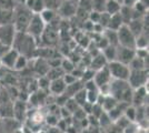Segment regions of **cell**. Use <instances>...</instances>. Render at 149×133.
Segmentation results:
<instances>
[{
    "instance_id": "1",
    "label": "cell",
    "mask_w": 149,
    "mask_h": 133,
    "mask_svg": "<svg viewBox=\"0 0 149 133\" xmlns=\"http://www.w3.org/2000/svg\"><path fill=\"white\" fill-rule=\"evenodd\" d=\"M11 48L18 51L20 54L30 58L31 56H33V52L36 51L37 41L27 32H17Z\"/></svg>"
},
{
    "instance_id": "2",
    "label": "cell",
    "mask_w": 149,
    "mask_h": 133,
    "mask_svg": "<svg viewBox=\"0 0 149 133\" xmlns=\"http://www.w3.org/2000/svg\"><path fill=\"white\" fill-rule=\"evenodd\" d=\"M33 13L22 3L18 2L16 8L13 9V25L17 32H26L27 27L29 25L31 17Z\"/></svg>"
},
{
    "instance_id": "3",
    "label": "cell",
    "mask_w": 149,
    "mask_h": 133,
    "mask_svg": "<svg viewBox=\"0 0 149 133\" xmlns=\"http://www.w3.org/2000/svg\"><path fill=\"white\" fill-rule=\"evenodd\" d=\"M46 28H47V25L41 19V17L39 14H32L26 32L37 41L42 37L44 32L46 31Z\"/></svg>"
},
{
    "instance_id": "4",
    "label": "cell",
    "mask_w": 149,
    "mask_h": 133,
    "mask_svg": "<svg viewBox=\"0 0 149 133\" xmlns=\"http://www.w3.org/2000/svg\"><path fill=\"white\" fill-rule=\"evenodd\" d=\"M107 67L111 74L112 80H120V81H127L129 74H130V68L129 65L124 64L119 61H111L108 62Z\"/></svg>"
},
{
    "instance_id": "5",
    "label": "cell",
    "mask_w": 149,
    "mask_h": 133,
    "mask_svg": "<svg viewBox=\"0 0 149 133\" xmlns=\"http://www.w3.org/2000/svg\"><path fill=\"white\" fill-rule=\"evenodd\" d=\"M117 38H118V45L135 49V40L136 36L131 32L127 25H121L117 30Z\"/></svg>"
},
{
    "instance_id": "6",
    "label": "cell",
    "mask_w": 149,
    "mask_h": 133,
    "mask_svg": "<svg viewBox=\"0 0 149 133\" xmlns=\"http://www.w3.org/2000/svg\"><path fill=\"white\" fill-rule=\"evenodd\" d=\"M127 82L131 89L148 85V70H130Z\"/></svg>"
},
{
    "instance_id": "7",
    "label": "cell",
    "mask_w": 149,
    "mask_h": 133,
    "mask_svg": "<svg viewBox=\"0 0 149 133\" xmlns=\"http://www.w3.org/2000/svg\"><path fill=\"white\" fill-rule=\"evenodd\" d=\"M77 8L78 7L76 2H72L70 0H62L61 5L57 10V14L62 19H71L76 16Z\"/></svg>"
},
{
    "instance_id": "8",
    "label": "cell",
    "mask_w": 149,
    "mask_h": 133,
    "mask_svg": "<svg viewBox=\"0 0 149 133\" xmlns=\"http://www.w3.org/2000/svg\"><path fill=\"white\" fill-rule=\"evenodd\" d=\"M16 34H17V31L13 23L0 25V42L7 44L9 47H13Z\"/></svg>"
},
{
    "instance_id": "9",
    "label": "cell",
    "mask_w": 149,
    "mask_h": 133,
    "mask_svg": "<svg viewBox=\"0 0 149 133\" xmlns=\"http://www.w3.org/2000/svg\"><path fill=\"white\" fill-rule=\"evenodd\" d=\"M147 101H148V85L134 89L132 99H131V104L132 105H135V107L146 105V104H148Z\"/></svg>"
},
{
    "instance_id": "10",
    "label": "cell",
    "mask_w": 149,
    "mask_h": 133,
    "mask_svg": "<svg viewBox=\"0 0 149 133\" xmlns=\"http://www.w3.org/2000/svg\"><path fill=\"white\" fill-rule=\"evenodd\" d=\"M112 78L111 74L109 72V69L108 67L106 65L101 69L95 71V76H93V81L96 83V85L100 88V87H104V85H107V84H110Z\"/></svg>"
},
{
    "instance_id": "11",
    "label": "cell",
    "mask_w": 149,
    "mask_h": 133,
    "mask_svg": "<svg viewBox=\"0 0 149 133\" xmlns=\"http://www.w3.org/2000/svg\"><path fill=\"white\" fill-rule=\"evenodd\" d=\"M136 53H135V49H130V48H125V47H117V57H116V61H119L121 63L129 65L131 60L135 58Z\"/></svg>"
},
{
    "instance_id": "12",
    "label": "cell",
    "mask_w": 149,
    "mask_h": 133,
    "mask_svg": "<svg viewBox=\"0 0 149 133\" xmlns=\"http://www.w3.org/2000/svg\"><path fill=\"white\" fill-rule=\"evenodd\" d=\"M18 56H19L18 51L15 50L13 48H10V49L2 56V58L0 59V63H1V65H2L3 68H6V69L13 70V65H15V62H16Z\"/></svg>"
},
{
    "instance_id": "13",
    "label": "cell",
    "mask_w": 149,
    "mask_h": 133,
    "mask_svg": "<svg viewBox=\"0 0 149 133\" xmlns=\"http://www.w3.org/2000/svg\"><path fill=\"white\" fill-rule=\"evenodd\" d=\"M66 88H67V85H66V83L63 82L62 78H59V79H55V80L50 81L49 92L51 94L58 96V95H61L65 93Z\"/></svg>"
},
{
    "instance_id": "14",
    "label": "cell",
    "mask_w": 149,
    "mask_h": 133,
    "mask_svg": "<svg viewBox=\"0 0 149 133\" xmlns=\"http://www.w3.org/2000/svg\"><path fill=\"white\" fill-rule=\"evenodd\" d=\"M33 14H39L45 9L44 0H25L22 2Z\"/></svg>"
},
{
    "instance_id": "15",
    "label": "cell",
    "mask_w": 149,
    "mask_h": 133,
    "mask_svg": "<svg viewBox=\"0 0 149 133\" xmlns=\"http://www.w3.org/2000/svg\"><path fill=\"white\" fill-rule=\"evenodd\" d=\"M107 60L105 59V57L102 56V53L99 52V53H97L96 56H93L91 57V60H90V64H89V67L88 68H90V69H93V71H97V70L101 69V68H104L107 65Z\"/></svg>"
},
{
    "instance_id": "16",
    "label": "cell",
    "mask_w": 149,
    "mask_h": 133,
    "mask_svg": "<svg viewBox=\"0 0 149 133\" xmlns=\"http://www.w3.org/2000/svg\"><path fill=\"white\" fill-rule=\"evenodd\" d=\"M13 118V102L7 101L0 103V119Z\"/></svg>"
},
{
    "instance_id": "17",
    "label": "cell",
    "mask_w": 149,
    "mask_h": 133,
    "mask_svg": "<svg viewBox=\"0 0 149 133\" xmlns=\"http://www.w3.org/2000/svg\"><path fill=\"white\" fill-rule=\"evenodd\" d=\"M117 47L118 45H111L108 44L106 48H104L100 51L102 53V56L105 57L107 62H111V61H116V57H117Z\"/></svg>"
},
{
    "instance_id": "18",
    "label": "cell",
    "mask_w": 149,
    "mask_h": 133,
    "mask_svg": "<svg viewBox=\"0 0 149 133\" xmlns=\"http://www.w3.org/2000/svg\"><path fill=\"white\" fill-rule=\"evenodd\" d=\"M129 68L130 70H148V58L141 59L135 56L129 63Z\"/></svg>"
},
{
    "instance_id": "19",
    "label": "cell",
    "mask_w": 149,
    "mask_h": 133,
    "mask_svg": "<svg viewBox=\"0 0 149 133\" xmlns=\"http://www.w3.org/2000/svg\"><path fill=\"white\" fill-rule=\"evenodd\" d=\"M128 28L131 30V32L135 34V36H138L140 34L141 32H146L145 29H143V18H137V19H132L128 23Z\"/></svg>"
},
{
    "instance_id": "20",
    "label": "cell",
    "mask_w": 149,
    "mask_h": 133,
    "mask_svg": "<svg viewBox=\"0 0 149 133\" xmlns=\"http://www.w3.org/2000/svg\"><path fill=\"white\" fill-rule=\"evenodd\" d=\"M148 44H149L148 32H141L140 34L136 36L135 49H148Z\"/></svg>"
},
{
    "instance_id": "21",
    "label": "cell",
    "mask_w": 149,
    "mask_h": 133,
    "mask_svg": "<svg viewBox=\"0 0 149 133\" xmlns=\"http://www.w3.org/2000/svg\"><path fill=\"white\" fill-rule=\"evenodd\" d=\"M121 25H124L123 19H121V17H120V14H119V13H116V14L110 16V18H109V22H108V25H107V28H106V29L117 31Z\"/></svg>"
},
{
    "instance_id": "22",
    "label": "cell",
    "mask_w": 149,
    "mask_h": 133,
    "mask_svg": "<svg viewBox=\"0 0 149 133\" xmlns=\"http://www.w3.org/2000/svg\"><path fill=\"white\" fill-rule=\"evenodd\" d=\"M121 6H123V5H121L120 2H118V1H116V0H107L105 12H107L109 16L119 13L120 9H121Z\"/></svg>"
},
{
    "instance_id": "23",
    "label": "cell",
    "mask_w": 149,
    "mask_h": 133,
    "mask_svg": "<svg viewBox=\"0 0 149 133\" xmlns=\"http://www.w3.org/2000/svg\"><path fill=\"white\" fill-rule=\"evenodd\" d=\"M39 16L41 17V19L44 20V22L46 25H51V23L58 18L57 11L49 10V9H44L41 12L39 13Z\"/></svg>"
},
{
    "instance_id": "24",
    "label": "cell",
    "mask_w": 149,
    "mask_h": 133,
    "mask_svg": "<svg viewBox=\"0 0 149 133\" xmlns=\"http://www.w3.org/2000/svg\"><path fill=\"white\" fill-rule=\"evenodd\" d=\"M119 14H120V17L123 19L124 25H128L131 20L134 19V10H132V8H130V7L121 6Z\"/></svg>"
},
{
    "instance_id": "25",
    "label": "cell",
    "mask_w": 149,
    "mask_h": 133,
    "mask_svg": "<svg viewBox=\"0 0 149 133\" xmlns=\"http://www.w3.org/2000/svg\"><path fill=\"white\" fill-rule=\"evenodd\" d=\"M117 103H118V101L113 96H111V95H104V99H102V102H101V108L105 112H108L112 108H115Z\"/></svg>"
},
{
    "instance_id": "26",
    "label": "cell",
    "mask_w": 149,
    "mask_h": 133,
    "mask_svg": "<svg viewBox=\"0 0 149 133\" xmlns=\"http://www.w3.org/2000/svg\"><path fill=\"white\" fill-rule=\"evenodd\" d=\"M105 39L107 40V42L111 45H118V38H117V31L113 30H109V29H105L102 33H101Z\"/></svg>"
},
{
    "instance_id": "27",
    "label": "cell",
    "mask_w": 149,
    "mask_h": 133,
    "mask_svg": "<svg viewBox=\"0 0 149 133\" xmlns=\"http://www.w3.org/2000/svg\"><path fill=\"white\" fill-rule=\"evenodd\" d=\"M28 62H29V58H27L26 56H22L19 53L18 58L15 62V65H13V70L15 71H22L25 70L27 67H28Z\"/></svg>"
},
{
    "instance_id": "28",
    "label": "cell",
    "mask_w": 149,
    "mask_h": 133,
    "mask_svg": "<svg viewBox=\"0 0 149 133\" xmlns=\"http://www.w3.org/2000/svg\"><path fill=\"white\" fill-rule=\"evenodd\" d=\"M72 99H74V102L81 108V107L87 102V92H86V90L82 88V89H80L79 91H77V92L72 95Z\"/></svg>"
},
{
    "instance_id": "29",
    "label": "cell",
    "mask_w": 149,
    "mask_h": 133,
    "mask_svg": "<svg viewBox=\"0 0 149 133\" xmlns=\"http://www.w3.org/2000/svg\"><path fill=\"white\" fill-rule=\"evenodd\" d=\"M63 74H65V72L62 71L60 67H52V68H49L48 72L46 73V76L51 81V80H55V79L62 78Z\"/></svg>"
},
{
    "instance_id": "30",
    "label": "cell",
    "mask_w": 149,
    "mask_h": 133,
    "mask_svg": "<svg viewBox=\"0 0 149 133\" xmlns=\"http://www.w3.org/2000/svg\"><path fill=\"white\" fill-rule=\"evenodd\" d=\"M98 123H99V127L104 129V130H107L108 127H110L112 124H113L111 119L109 118L108 113L105 112V111H104V112L101 113V115L98 118Z\"/></svg>"
},
{
    "instance_id": "31",
    "label": "cell",
    "mask_w": 149,
    "mask_h": 133,
    "mask_svg": "<svg viewBox=\"0 0 149 133\" xmlns=\"http://www.w3.org/2000/svg\"><path fill=\"white\" fill-rule=\"evenodd\" d=\"M13 11L0 9V25L13 23Z\"/></svg>"
},
{
    "instance_id": "32",
    "label": "cell",
    "mask_w": 149,
    "mask_h": 133,
    "mask_svg": "<svg viewBox=\"0 0 149 133\" xmlns=\"http://www.w3.org/2000/svg\"><path fill=\"white\" fill-rule=\"evenodd\" d=\"M124 116L129 121V122H136L137 118V108L132 104H129L127 108L125 109Z\"/></svg>"
},
{
    "instance_id": "33",
    "label": "cell",
    "mask_w": 149,
    "mask_h": 133,
    "mask_svg": "<svg viewBox=\"0 0 149 133\" xmlns=\"http://www.w3.org/2000/svg\"><path fill=\"white\" fill-rule=\"evenodd\" d=\"M60 68L65 73H71L76 68V64L69 58H63L61 59V62H60Z\"/></svg>"
},
{
    "instance_id": "34",
    "label": "cell",
    "mask_w": 149,
    "mask_h": 133,
    "mask_svg": "<svg viewBox=\"0 0 149 133\" xmlns=\"http://www.w3.org/2000/svg\"><path fill=\"white\" fill-rule=\"evenodd\" d=\"M77 7L81 11L89 13L93 10V8H91L93 7V0H78Z\"/></svg>"
},
{
    "instance_id": "35",
    "label": "cell",
    "mask_w": 149,
    "mask_h": 133,
    "mask_svg": "<svg viewBox=\"0 0 149 133\" xmlns=\"http://www.w3.org/2000/svg\"><path fill=\"white\" fill-rule=\"evenodd\" d=\"M17 3H18L17 0H0V9L13 11Z\"/></svg>"
},
{
    "instance_id": "36",
    "label": "cell",
    "mask_w": 149,
    "mask_h": 133,
    "mask_svg": "<svg viewBox=\"0 0 149 133\" xmlns=\"http://www.w3.org/2000/svg\"><path fill=\"white\" fill-rule=\"evenodd\" d=\"M106 2H107V0H93V7H91L93 10L91 11H96L99 13L105 12Z\"/></svg>"
},
{
    "instance_id": "37",
    "label": "cell",
    "mask_w": 149,
    "mask_h": 133,
    "mask_svg": "<svg viewBox=\"0 0 149 133\" xmlns=\"http://www.w3.org/2000/svg\"><path fill=\"white\" fill-rule=\"evenodd\" d=\"M62 0H44L45 9H49V10H54L57 11L58 8L61 5Z\"/></svg>"
},
{
    "instance_id": "38",
    "label": "cell",
    "mask_w": 149,
    "mask_h": 133,
    "mask_svg": "<svg viewBox=\"0 0 149 133\" xmlns=\"http://www.w3.org/2000/svg\"><path fill=\"white\" fill-rule=\"evenodd\" d=\"M62 107H65V108L68 110L70 113L72 114L74 112V111H77L78 109L80 108L76 102H74V100L72 99V98H68L67 100H66V102H65V104L62 105Z\"/></svg>"
},
{
    "instance_id": "39",
    "label": "cell",
    "mask_w": 149,
    "mask_h": 133,
    "mask_svg": "<svg viewBox=\"0 0 149 133\" xmlns=\"http://www.w3.org/2000/svg\"><path fill=\"white\" fill-rule=\"evenodd\" d=\"M38 88L40 89L41 91H49V84L50 80L46 76H41L40 79L38 80Z\"/></svg>"
},
{
    "instance_id": "40",
    "label": "cell",
    "mask_w": 149,
    "mask_h": 133,
    "mask_svg": "<svg viewBox=\"0 0 149 133\" xmlns=\"http://www.w3.org/2000/svg\"><path fill=\"white\" fill-rule=\"evenodd\" d=\"M93 76H95V71H93V69H90V68L84 69V72H82L80 81L82 83H85V82H87V81L93 80Z\"/></svg>"
},
{
    "instance_id": "41",
    "label": "cell",
    "mask_w": 149,
    "mask_h": 133,
    "mask_svg": "<svg viewBox=\"0 0 149 133\" xmlns=\"http://www.w3.org/2000/svg\"><path fill=\"white\" fill-rule=\"evenodd\" d=\"M87 92V102L95 104L98 98H99V91L98 90H93V91H86Z\"/></svg>"
},
{
    "instance_id": "42",
    "label": "cell",
    "mask_w": 149,
    "mask_h": 133,
    "mask_svg": "<svg viewBox=\"0 0 149 133\" xmlns=\"http://www.w3.org/2000/svg\"><path fill=\"white\" fill-rule=\"evenodd\" d=\"M45 120H46L47 124H48L50 127H54L57 125V123H58V121H59V118L57 116L56 114L49 113L47 116H45Z\"/></svg>"
},
{
    "instance_id": "43",
    "label": "cell",
    "mask_w": 149,
    "mask_h": 133,
    "mask_svg": "<svg viewBox=\"0 0 149 133\" xmlns=\"http://www.w3.org/2000/svg\"><path fill=\"white\" fill-rule=\"evenodd\" d=\"M109 18H110V16H109L107 12L100 13V18H99V22H98V25H100L104 29H106V28H107V25H108V22H109Z\"/></svg>"
},
{
    "instance_id": "44",
    "label": "cell",
    "mask_w": 149,
    "mask_h": 133,
    "mask_svg": "<svg viewBox=\"0 0 149 133\" xmlns=\"http://www.w3.org/2000/svg\"><path fill=\"white\" fill-rule=\"evenodd\" d=\"M62 80H63V82L66 83V85H70V84L76 82V81H78V79H76L71 73H65L63 76H62Z\"/></svg>"
},
{
    "instance_id": "45",
    "label": "cell",
    "mask_w": 149,
    "mask_h": 133,
    "mask_svg": "<svg viewBox=\"0 0 149 133\" xmlns=\"http://www.w3.org/2000/svg\"><path fill=\"white\" fill-rule=\"evenodd\" d=\"M105 133H123V130L117 127L115 124H112L110 127H108L107 130H105Z\"/></svg>"
},
{
    "instance_id": "46",
    "label": "cell",
    "mask_w": 149,
    "mask_h": 133,
    "mask_svg": "<svg viewBox=\"0 0 149 133\" xmlns=\"http://www.w3.org/2000/svg\"><path fill=\"white\" fill-rule=\"evenodd\" d=\"M10 48H11V47H9V45H7V44L0 42V59L2 58V56H3Z\"/></svg>"
},
{
    "instance_id": "47",
    "label": "cell",
    "mask_w": 149,
    "mask_h": 133,
    "mask_svg": "<svg viewBox=\"0 0 149 133\" xmlns=\"http://www.w3.org/2000/svg\"><path fill=\"white\" fill-rule=\"evenodd\" d=\"M138 1H140V0H124L121 5H123V6L130 7V8H132V7L135 6Z\"/></svg>"
},
{
    "instance_id": "48",
    "label": "cell",
    "mask_w": 149,
    "mask_h": 133,
    "mask_svg": "<svg viewBox=\"0 0 149 133\" xmlns=\"http://www.w3.org/2000/svg\"><path fill=\"white\" fill-rule=\"evenodd\" d=\"M13 133H24V131H22V129H21V127H18L17 130H15Z\"/></svg>"
},
{
    "instance_id": "49",
    "label": "cell",
    "mask_w": 149,
    "mask_h": 133,
    "mask_svg": "<svg viewBox=\"0 0 149 133\" xmlns=\"http://www.w3.org/2000/svg\"><path fill=\"white\" fill-rule=\"evenodd\" d=\"M36 133H48V131H47V130H41V129H40V130L37 131Z\"/></svg>"
},
{
    "instance_id": "50",
    "label": "cell",
    "mask_w": 149,
    "mask_h": 133,
    "mask_svg": "<svg viewBox=\"0 0 149 133\" xmlns=\"http://www.w3.org/2000/svg\"><path fill=\"white\" fill-rule=\"evenodd\" d=\"M70 1H72V2H76V3L78 2V0H70Z\"/></svg>"
},
{
    "instance_id": "51",
    "label": "cell",
    "mask_w": 149,
    "mask_h": 133,
    "mask_svg": "<svg viewBox=\"0 0 149 133\" xmlns=\"http://www.w3.org/2000/svg\"><path fill=\"white\" fill-rule=\"evenodd\" d=\"M116 1H118V2H120V3H123V1H124V0H116Z\"/></svg>"
},
{
    "instance_id": "52",
    "label": "cell",
    "mask_w": 149,
    "mask_h": 133,
    "mask_svg": "<svg viewBox=\"0 0 149 133\" xmlns=\"http://www.w3.org/2000/svg\"><path fill=\"white\" fill-rule=\"evenodd\" d=\"M0 132H1V122H0Z\"/></svg>"
},
{
    "instance_id": "53",
    "label": "cell",
    "mask_w": 149,
    "mask_h": 133,
    "mask_svg": "<svg viewBox=\"0 0 149 133\" xmlns=\"http://www.w3.org/2000/svg\"><path fill=\"white\" fill-rule=\"evenodd\" d=\"M24 1H25V0H20V2H24Z\"/></svg>"
},
{
    "instance_id": "54",
    "label": "cell",
    "mask_w": 149,
    "mask_h": 133,
    "mask_svg": "<svg viewBox=\"0 0 149 133\" xmlns=\"http://www.w3.org/2000/svg\"><path fill=\"white\" fill-rule=\"evenodd\" d=\"M1 68H2V65H1V63H0V69H1Z\"/></svg>"
},
{
    "instance_id": "55",
    "label": "cell",
    "mask_w": 149,
    "mask_h": 133,
    "mask_svg": "<svg viewBox=\"0 0 149 133\" xmlns=\"http://www.w3.org/2000/svg\"><path fill=\"white\" fill-rule=\"evenodd\" d=\"M17 1H18V2H20V0H17Z\"/></svg>"
}]
</instances>
